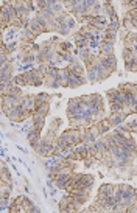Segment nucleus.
<instances>
[{"mask_svg":"<svg viewBox=\"0 0 137 213\" xmlns=\"http://www.w3.org/2000/svg\"><path fill=\"white\" fill-rule=\"evenodd\" d=\"M134 211H137V207H135V208H134Z\"/></svg>","mask_w":137,"mask_h":213,"instance_id":"obj_8","label":"nucleus"},{"mask_svg":"<svg viewBox=\"0 0 137 213\" xmlns=\"http://www.w3.org/2000/svg\"><path fill=\"white\" fill-rule=\"evenodd\" d=\"M101 52L103 53H106L108 56L112 53V44L111 42H103V45H101Z\"/></svg>","mask_w":137,"mask_h":213,"instance_id":"obj_4","label":"nucleus"},{"mask_svg":"<svg viewBox=\"0 0 137 213\" xmlns=\"http://www.w3.org/2000/svg\"><path fill=\"white\" fill-rule=\"evenodd\" d=\"M42 125H44V117H42V115H39V114H34V120H33V129H37V131H41Z\"/></svg>","mask_w":137,"mask_h":213,"instance_id":"obj_2","label":"nucleus"},{"mask_svg":"<svg viewBox=\"0 0 137 213\" xmlns=\"http://www.w3.org/2000/svg\"><path fill=\"white\" fill-rule=\"evenodd\" d=\"M98 128H100V131H101V132H106V131L111 128V123H109V122H106V120H103V122L98 125Z\"/></svg>","mask_w":137,"mask_h":213,"instance_id":"obj_5","label":"nucleus"},{"mask_svg":"<svg viewBox=\"0 0 137 213\" xmlns=\"http://www.w3.org/2000/svg\"><path fill=\"white\" fill-rule=\"evenodd\" d=\"M101 64L109 70V72H112V70L115 68V64H117V62H115V58H114L112 55H109V56H104V58L101 59Z\"/></svg>","mask_w":137,"mask_h":213,"instance_id":"obj_1","label":"nucleus"},{"mask_svg":"<svg viewBox=\"0 0 137 213\" xmlns=\"http://www.w3.org/2000/svg\"><path fill=\"white\" fill-rule=\"evenodd\" d=\"M14 83L19 84V86H22V84H27V79L24 78V75H20V76H16L14 78Z\"/></svg>","mask_w":137,"mask_h":213,"instance_id":"obj_6","label":"nucleus"},{"mask_svg":"<svg viewBox=\"0 0 137 213\" xmlns=\"http://www.w3.org/2000/svg\"><path fill=\"white\" fill-rule=\"evenodd\" d=\"M61 48L62 50H68V48H70V44H67V42L65 44H61Z\"/></svg>","mask_w":137,"mask_h":213,"instance_id":"obj_7","label":"nucleus"},{"mask_svg":"<svg viewBox=\"0 0 137 213\" xmlns=\"http://www.w3.org/2000/svg\"><path fill=\"white\" fill-rule=\"evenodd\" d=\"M28 140L31 141L33 146H36L39 143V131L37 129H33L31 132H28Z\"/></svg>","mask_w":137,"mask_h":213,"instance_id":"obj_3","label":"nucleus"}]
</instances>
